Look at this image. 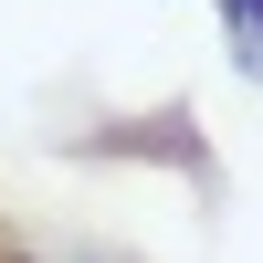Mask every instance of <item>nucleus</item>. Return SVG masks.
Masks as SVG:
<instances>
[{"label":"nucleus","mask_w":263,"mask_h":263,"mask_svg":"<svg viewBox=\"0 0 263 263\" xmlns=\"http://www.w3.org/2000/svg\"><path fill=\"white\" fill-rule=\"evenodd\" d=\"M221 42H232V63L263 84V0H221Z\"/></svg>","instance_id":"obj_2"},{"label":"nucleus","mask_w":263,"mask_h":263,"mask_svg":"<svg viewBox=\"0 0 263 263\" xmlns=\"http://www.w3.org/2000/svg\"><path fill=\"white\" fill-rule=\"evenodd\" d=\"M95 158H179L190 179H211V147H200V126L168 105V116H147V126H126V137H84Z\"/></svg>","instance_id":"obj_1"}]
</instances>
